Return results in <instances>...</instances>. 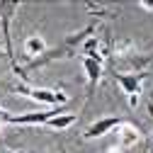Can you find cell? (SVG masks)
<instances>
[{
    "mask_svg": "<svg viewBox=\"0 0 153 153\" xmlns=\"http://www.w3.org/2000/svg\"><path fill=\"white\" fill-rule=\"evenodd\" d=\"M0 126H3V122H0Z\"/></svg>",
    "mask_w": 153,
    "mask_h": 153,
    "instance_id": "cell-10",
    "label": "cell"
},
{
    "mask_svg": "<svg viewBox=\"0 0 153 153\" xmlns=\"http://www.w3.org/2000/svg\"><path fill=\"white\" fill-rule=\"evenodd\" d=\"M17 92L20 95H25V97H32V100H39V102H44V105H63L68 97L63 92H53V90H42V88H25V85H20L17 88Z\"/></svg>",
    "mask_w": 153,
    "mask_h": 153,
    "instance_id": "cell-1",
    "label": "cell"
},
{
    "mask_svg": "<svg viewBox=\"0 0 153 153\" xmlns=\"http://www.w3.org/2000/svg\"><path fill=\"white\" fill-rule=\"evenodd\" d=\"M141 80H143V75H122V73H117V83H119V85L124 88V92L129 95V102H131V107H136V105H139Z\"/></svg>",
    "mask_w": 153,
    "mask_h": 153,
    "instance_id": "cell-3",
    "label": "cell"
},
{
    "mask_svg": "<svg viewBox=\"0 0 153 153\" xmlns=\"http://www.w3.org/2000/svg\"><path fill=\"white\" fill-rule=\"evenodd\" d=\"M107 153H124V148L117 143V146H112V148H107Z\"/></svg>",
    "mask_w": 153,
    "mask_h": 153,
    "instance_id": "cell-8",
    "label": "cell"
},
{
    "mask_svg": "<svg viewBox=\"0 0 153 153\" xmlns=\"http://www.w3.org/2000/svg\"><path fill=\"white\" fill-rule=\"evenodd\" d=\"M117 136H119V146L126 151V148H131V146H136L139 141H141V131L134 126V124H122L119 129H117Z\"/></svg>",
    "mask_w": 153,
    "mask_h": 153,
    "instance_id": "cell-4",
    "label": "cell"
},
{
    "mask_svg": "<svg viewBox=\"0 0 153 153\" xmlns=\"http://www.w3.org/2000/svg\"><path fill=\"white\" fill-rule=\"evenodd\" d=\"M25 53L29 56H42V53H46V44H44V39L42 36H29V39L25 42Z\"/></svg>",
    "mask_w": 153,
    "mask_h": 153,
    "instance_id": "cell-6",
    "label": "cell"
},
{
    "mask_svg": "<svg viewBox=\"0 0 153 153\" xmlns=\"http://www.w3.org/2000/svg\"><path fill=\"white\" fill-rule=\"evenodd\" d=\"M75 119H78L75 114H56V117L49 122V126L51 129H68L71 124H75Z\"/></svg>",
    "mask_w": 153,
    "mask_h": 153,
    "instance_id": "cell-7",
    "label": "cell"
},
{
    "mask_svg": "<svg viewBox=\"0 0 153 153\" xmlns=\"http://www.w3.org/2000/svg\"><path fill=\"white\" fill-rule=\"evenodd\" d=\"M83 68L90 78V90H92L95 83L100 80V73H102V59L100 56H83Z\"/></svg>",
    "mask_w": 153,
    "mask_h": 153,
    "instance_id": "cell-5",
    "label": "cell"
},
{
    "mask_svg": "<svg viewBox=\"0 0 153 153\" xmlns=\"http://www.w3.org/2000/svg\"><path fill=\"white\" fill-rule=\"evenodd\" d=\"M141 7H146V10H153V3H141Z\"/></svg>",
    "mask_w": 153,
    "mask_h": 153,
    "instance_id": "cell-9",
    "label": "cell"
},
{
    "mask_svg": "<svg viewBox=\"0 0 153 153\" xmlns=\"http://www.w3.org/2000/svg\"><path fill=\"white\" fill-rule=\"evenodd\" d=\"M129 119H124V117H105V119H97L95 124H90L88 126V131H85V139H97V136H105V134H109L112 129H117V126H122V124H126Z\"/></svg>",
    "mask_w": 153,
    "mask_h": 153,
    "instance_id": "cell-2",
    "label": "cell"
}]
</instances>
